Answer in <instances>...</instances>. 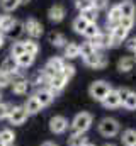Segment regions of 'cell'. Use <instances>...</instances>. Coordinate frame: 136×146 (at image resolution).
<instances>
[{"mask_svg":"<svg viewBox=\"0 0 136 146\" xmlns=\"http://www.w3.org/2000/svg\"><path fill=\"white\" fill-rule=\"evenodd\" d=\"M123 145L124 146H135L136 145V131L135 129H126L123 133Z\"/></svg>","mask_w":136,"mask_h":146,"instance_id":"obj_24","label":"cell"},{"mask_svg":"<svg viewBox=\"0 0 136 146\" xmlns=\"http://www.w3.org/2000/svg\"><path fill=\"white\" fill-rule=\"evenodd\" d=\"M43 146H56L55 143H51V141H46V143H43Z\"/></svg>","mask_w":136,"mask_h":146,"instance_id":"obj_45","label":"cell"},{"mask_svg":"<svg viewBox=\"0 0 136 146\" xmlns=\"http://www.w3.org/2000/svg\"><path fill=\"white\" fill-rule=\"evenodd\" d=\"M0 146H5V145H3V143H2V141H0Z\"/></svg>","mask_w":136,"mask_h":146,"instance_id":"obj_49","label":"cell"},{"mask_svg":"<svg viewBox=\"0 0 136 146\" xmlns=\"http://www.w3.org/2000/svg\"><path fill=\"white\" fill-rule=\"evenodd\" d=\"M101 34V29L97 27V24H89L87 26V29H85V33H83V36L87 37L89 41L90 39H94V37H97Z\"/></svg>","mask_w":136,"mask_h":146,"instance_id":"obj_32","label":"cell"},{"mask_svg":"<svg viewBox=\"0 0 136 146\" xmlns=\"http://www.w3.org/2000/svg\"><path fill=\"white\" fill-rule=\"evenodd\" d=\"M2 17H3V15H0V22H2Z\"/></svg>","mask_w":136,"mask_h":146,"instance_id":"obj_50","label":"cell"},{"mask_svg":"<svg viewBox=\"0 0 136 146\" xmlns=\"http://www.w3.org/2000/svg\"><path fill=\"white\" fill-rule=\"evenodd\" d=\"M21 5V0H0V7L5 12H14Z\"/></svg>","mask_w":136,"mask_h":146,"instance_id":"obj_29","label":"cell"},{"mask_svg":"<svg viewBox=\"0 0 136 146\" xmlns=\"http://www.w3.org/2000/svg\"><path fill=\"white\" fill-rule=\"evenodd\" d=\"M119 26H123L124 29H128V31H129V29L135 26V19H133V17H123V19H121V22H119Z\"/></svg>","mask_w":136,"mask_h":146,"instance_id":"obj_40","label":"cell"},{"mask_svg":"<svg viewBox=\"0 0 136 146\" xmlns=\"http://www.w3.org/2000/svg\"><path fill=\"white\" fill-rule=\"evenodd\" d=\"M111 90H112V88H111V85H109L107 82H104V80H97V82H94V83L90 85L89 94H90V97H92L94 100L102 102V100L107 97V94H109Z\"/></svg>","mask_w":136,"mask_h":146,"instance_id":"obj_2","label":"cell"},{"mask_svg":"<svg viewBox=\"0 0 136 146\" xmlns=\"http://www.w3.org/2000/svg\"><path fill=\"white\" fill-rule=\"evenodd\" d=\"M123 106L128 110H136V92H129V95L126 97V100L123 102Z\"/></svg>","mask_w":136,"mask_h":146,"instance_id":"obj_34","label":"cell"},{"mask_svg":"<svg viewBox=\"0 0 136 146\" xmlns=\"http://www.w3.org/2000/svg\"><path fill=\"white\" fill-rule=\"evenodd\" d=\"M97 49L94 48V44L90 42V41H87V42H82V46H80V56H83V58H87V56H90V54H94Z\"/></svg>","mask_w":136,"mask_h":146,"instance_id":"obj_30","label":"cell"},{"mask_svg":"<svg viewBox=\"0 0 136 146\" xmlns=\"http://www.w3.org/2000/svg\"><path fill=\"white\" fill-rule=\"evenodd\" d=\"M133 53H135V60H136V49H135V51H133Z\"/></svg>","mask_w":136,"mask_h":146,"instance_id":"obj_47","label":"cell"},{"mask_svg":"<svg viewBox=\"0 0 136 146\" xmlns=\"http://www.w3.org/2000/svg\"><path fill=\"white\" fill-rule=\"evenodd\" d=\"M80 17H83L89 24H95L97 22V17H99V10H95L94 7L92 9H87V10L80 12Z\"/></svg>","mask_w":136,"mask_h":146,"instance_id":"obj_23","label":"cell"},{"mask_svg":"<svg viewBox=\"0 0 136 146\" xmlns=\"http://www.w3.org/2000/svg\"><path fill=\"white\" fill-rule=\"evenodd\" d=\"M67 127H68V121L63 115H55V117H51V121H49V129H51V133H55V134H63V133L67 131Z\"/></svg>","mask_w":136,"mask_h":146,"instance_id":"obj_8","label":"cell"},{"mask_svg":"<svg viewBox=\"0 0 136 146\" xmlns=\"http://www.w3.org/2000/svg\"><path fill=\"white\" fill-rule=\"evenodd\" d=\"M27 2H29V0H21V3H27Z\"/></svg>","mask_w":136,"mask_h":146,"instance_id":"obj_46","label":"cell"},{"mask_svg":"<svg viewBox=\"0 0 136 146\" xmlns=\"http://www.w3.org/2000/svg\"><path fill=\"white\" fill-rule=\"evenodd\" d=\"M65 56L68 60H73V58H78L80 56V44L77 42H68L65 46Z\"/></svg>","mask_w":136,"mask_h":146,"instance_id":"obj_20","label":"cell"},{"mask_svg":"<svg viewBox=\"0 0 136 146\" xmlns=\"http://www.w3.org/2000/svg\"><path fill=\"white\" fill-rule=\"evenodd\" d=\"M135 58H131V56H126V58H121L119 60V63H117V70L121 73H128L133 70V66H135Z\"/></svg>","mask_w":136,"mask_h":146,"instance_id":"obj_17","label":"cell"},{"mask_svg":"<svg viewBox=\"0 0 136 146\" xmlns=\"http://www.w3.org/2000/svg\"><path fill=\"white\" fill-rule=\"evenodd\" d=\"M85 146H94V145H85Z\"/></svg>","mask_w":136,"mask_h":146,"instance_id":"obj_51","label":"cell"},{"mask_svg":"<svg viewBox=\"0 0 136 146\" xmlns=\"http://www.w3.org/2000/svg\"><path fill=\"white\" fill-rule=\"evenodd\" d=\"M128 48H129L131 51H135V49H136V36L133 37V39H129V41H128Z\"/></svg>","mask_w":136,"mask_h":146,"instance_id":"obj_43","label":"cell"},{"mask_svg":"<svg viewBox=\"0 0 136 146\" xmlns=\"http://www.w3.org/2000/svg\"><path fill=\"white\" fill-rule=\"evenodd\" d=\"M46 66H48V68H51L53 72L61 73V70H63V66H65V61H63L61 58L55 56V58H51V60H49V61L46 63Z\"/></svg>","mask_w":136,"mask_h":146,"instance_id":"obj_25","label":"cell"},{"mask_svg":"<svg viewBox=\"0 0 136 146\" xmlns=\"http://www.w3.org/2000/svg\"><path fill=\"white\" fill-rule=\"evenodd\" d=\"M48 41H49L53 46H56V48L67 46V39H65V36H63V34H60V33H49Z\"/></svg>","mask_w":136,"mask_h":146,"instance_id":"obj_22","label":"cell"},{"mask_svg":"<svg viewBox=\"0 0 136 146\" xmlns=\"http://www.w3.org/2000/svg\"><path fill=\"white\" fill-rule=\"evenodd\" d=\"M75 7H77L80 12H83V10H87V9H92V7H94V2H92V0H75Z\"/></svg>","mask_w":136,"mask_h":146,"instance_id":"obj_36","label":"cell"},{"mask_svg":"<svg viewBox=\"0 0 136 146\" xmlns=\"http://www.w3.org/2000/svg\"><path fill=\"white\" fill-rule=\"evenodd\" d=\"M123 15H121V10H119V5H112L109 9V14H107V24H111L112 27L114 26H119Z\"/></svg>","mask_w":136,"mask_h":146,"instance_id":"obj_15","label":"cell"},{"mask_svg":"<svg viewBox=\"0 0 136 146\" xmlns=\"http://www.w3.org/2000/svg\"><path fill=\"white\" fill-rule=\"evenodd\" d=\"M24 33H27V36H31L33 39H37L43 34V26L36 19H27L24 22Z\"/></svg>","mask_w":136,"mask_h":146,"instance_id":"obj_6","label":"cell"},{"mask_svg":"<svg viewBox=\"0 0 136 146\" xmlns=\"http://www.w3.org/2000/svg\"><path fill=\"white\" fill-rule=\"evenodd\" d=\"M94 2V9L95 10H102L109 5V0H92Z\"/></svg>","mask_w":136,"mask_h":146,"instance_id":"obj_41","label":"cell"},{"mask_svg":"<svg viewBox=\"0 0 136 146\" xmlns=\"http://www.w3.org/2000/svg\"><path fill=\"white\" fill-rule=\"evenodd\" d=\"M104 146H114V145H109V143H107V145H104Z\"/></svg>","mask_w":136,"mask_h":146,"instance_id":"obj_48","label":"cell"},{"mask_svg":"<svg viewBox=\"0 0 136 146\" xmlns=\"http://www.w3.org/2000/svg\"><path fill=\"white\" fill-rule=\"evenodd\" d=\"M24 53H26L24 41H17V42H14V44H12V49H10V54H12V56L19 58V56H22Z\"/></svg>","mask_w":136,"mask_h":146,"instance_id":"obj_31","label":"cell"},{"mask_svg":"<svg viewBox=\"0 0 136 146\" xmlns=\"http://www.w3.org/2000/svg\"><path fill=\"white\" fill-rule=\"evenodd\" d=\"M0 99H2V95H0Z\"/></svg>","mask_w":136,"mask_h":146,"instance_id":"obj_52","label":"cell"},{"mask_svg":"<svg viewBox=\"0 0 136 146\" xmlns=\"http://www.w3.org/2000/svg\"><path fill=\"white\" fill-rule=\"evenodd\" d=\"M27 115L29 114H27L24 106H15V107H12L10 114H9V122L14 124V126H21L27 121Z\"/></svg>","mask_w":136,"mask_h":146,"instance_id":"obj_4","label":"cell"},{"mask_svg":"<svg viewBox=\"0 0 136 146\" xmlns=\"http://www.w3.org/2000/svg\"><path fill=\"white\" fill-rule=\"evenodd\" d=\"M36 99L39 100V104H41L43 107H46V106H49V104L53 102L55 94H53L49 88H41V90H37V92H36Z\"/></svg>","mask_w":136,"mask_h":146,"instance_id":"obj_12","label":"cell"},{"mask_svg":"<svg viewBox=\"0 0 136 146\" xmlns=\"http://www.w3.org/2000/svg\"><path fill=\"white\" fill-rule=\"evenodd\" d=\"M48 17H49L51 22H61L65 19V9L61 5H53L48 10Z\"/></svg>","mask_w":136,"mask_h":146,"instance_id":"obj_14","label":"cell"},{"mask_svg":"<svg viewBox=\"0 0 136 146\" xmlns=\"http://www.w3.org/2000/svg\"><path fill=\"white\" fill-rule=\"evenodd\" d=\"M129 92H131V90H128V88H119V90H117V94H119V99H121V104L126 100V97L129 95Z\"/></svg>","mask_w":136,"mask_h":146,"instance_id":"obj_42","label":"cell"},{"mask_svg":"<svg viewBox=\"0 0 136 146\" xmlns=\"http://www.w3.org/2000/svg\"><path fill=\"white\" fill-rule=\"evenodd\" d=\"M83 61H85V65H87V66H92V68H95V70L104 68V66L107 65V58H105L102 53H99V51H95L94 54H90V56L83 58Z\"/></svg>","mask_w":136,"mask_h":146,"instance_id":"obj_7","label":"cell"},{"mask_svg":"<svg viewBox=\"0 0 136 146\" xmlns=\"http://www.w3.org/2000/svg\"><path fill=\"white\" fill-rule=\"evenodd\" d=\"M128 29H124L123 26H114L111 27V36H112V46H117L121 44L126 37H128Z\"/></svg>","mask_w":136,"mask_h":146,"instance_id":"obj_9","label":"cell"},{"mask_svg":"<svg viewBox=\"0 0 136 146\" xmlns=\"http://www.w3.org/2000/svg\"><path fill=\"white\" fill-rule=\"evenodd\" d=\"M135 146H136V145H135Z\"/></svg>","mask_w":136,"mask_h":146,"instance_id":"obj_53","label":"cell"},{"mask_svg":"<svg viewBox=\"0 0 136 146\" xmlns=\"http://www.w3.org/2000/svg\"><path fill=\"white\" fill-rule=\"evenodd\" d=\"M87 26H89V22H87L83 17H80V15L73 21V31H75V33H78V34H83V33H85V29H87Z\"/></svg>","mask_w":136,"mask_h":146,"instance_id":"obj_28","label":"cell"},{"mask_svg":"<svg viewBox=\"0 0 136 146\" xmlns=\"http://www.w3.org/2000/svg\"><path fill=\"white\" fill-rule=\"evenodd\" d=\"M85 145H89L85 134H77V133H73L71 138L68 139V146H85Z\"/></svg>","mask_w":136,"mask_h":146,"instance_id":"obj_26","label":"cell"},{"mask_svg":"<svg viewBox=\"0 0 136 146\" xmlns=\"http://www.w3.org/2000/svg\"><path fill=\"white\" fill-rule=\"evenodd\" d=\"M68 83L67 78H63L61 75H56L55 78H51L49 82H48V88L53 92V94H58L60 90H63L65 88V85Z\"/></svg>","mask_w":136,"mask_h":146,"instance_id":"obj_13","label":"cell"},{"mask_svg":"<svg viewBox=\"0 0 136 146\" xmlns=\"http://www.w3.org/2000/svg\"><path fill=\"white\" fill-rule=\"evenodd\" d=\"M102 106H104L105 109H116V107H119V106H121V99H119L117 90H111V92L107 94V97L102 100Z\"/></svg>","mask_w":136,"mask_h":146,"instance_id":"obj_11","label":"cell"},{"mask_svg":"<svg viewBox=\"0 0 136 146\" xmlns=\"http://www.w3.org/2000/svg\"><path fill=\"white\" fill-rule=\"evenodd\" d=\"M12 24H14V19L9 17V15H3L2 17V22H0V33L2 34H7V31L12 27Z\"/></svg>","mask_w":136,"mask_h":146,"instance_id":"obj_35","label":"cell"},{"mask_svg":"<svg viewBox=\"0 0 136 146\" xmlns=\"http://www.w3.org/2000/svg\"><path fill=\"white\" fill-rule=\"evenodd\" d=\"M29 87H31V83L26 78H17L12 82V92L15 95H26L29 92Z\"/></svg>","mask_w":136,"mask_h":146,"instance_id":"obj_10","label":"cell"},{"mask_svg":"<svg viewBox=\"0 0 136 146\" xmlns=\"http://www.w3.org/2000/svg\"><path fill=\"white\" fill-rule=\"evenodd\" d=\"M0 141L5 146H14L15 143V134L12 129H2L0 131Z\"/></svg>","mask_w":136,"mask_h":146,"instance_id":"obj_19","label":"cell"},{"mask_svg":"<svg viewBox=\"0 0 136 146\" xmlns=\"http://www.w3.org/2000/svg\"><path fill=\"white\" fill-rule=\"evenodd\" d=\"M10 110H12V107H10L9 104H2V102H0V121H3V119H9V114H10Z\"/></svg>","mask_w":136,"mask_h":146,"instance_id":"obj_38","label":"cell"},{"mask_svg":"<svg viewBox=\"0 0 136 146\" xmlns=\"http://www.w3.org/2000/svg\"><path fill=\"white\" fill-rule=\"evenodd\" d=\"M24 107H26V110H27V114H37L39 110L43 109V106L39 104V100L36 99V95H33V97L27 99V102L24 104Z\"/></svg>","mask_w":136,"mask_h":146,"instance_id":"obj_18","label":"cell"},{"mask_svg":"<svg viewBox=\"0 0 136 146\" xmlns=\"http://www.w3.org/2000/svg\"><path fill=\"white\" fill-rule=\"evenodd\" d=\"M0 72L7 73V75H10V76H15L17 73H19V63H17V58L15 56H7L3 61H2V65H0Z\"/></svg>","mask_w":136,"mask_h":146,"instance_id":"obj_5","label":"cell"},{"mask_svg":"<svg viewBox=\"0 0 136 146\" xmlns=\"http://www.w3.org/2000/svg\"><path fill=\"white\" fill-rule=\"evenodd\" d=\"M3 42H5V34H2V33H0V48L3 46Z\"/></svg>","mask_w":136,"mask_h":146,"instance_id":"obj_44","label":"cell"},{"mask_svg":"<svg viewBox=\"0 0 136 146\" xmlns=\"http://www.w3.org/2000/svg\"><path fill=\"white\" fill-rule=\"evenodd\" d=\"M24 33V24L22 22H19V21H14V24H12V27L7 31V34L5 36L9 37H14V39H17V37L21 36Z\"/></svg>","mask_w":136,"mask_h":146,"instance_id":"obj_21","label":"cell"},{"mask_svg":"<svg viewBox=\"0 0 136 146\" xmlns=\"http://www.w3.org/2000/svg\"><path fill=\"white\" fill-rule=\"evenodd\" d=\"M34 58L33 54H29V53H24L22 56H19L17 58V63H19V68H29L31 65L34 63Z\"/></svg>","mask_w":136,"mask_h":146,"instance_id":"obj_27","label":"cell"},{"mask_svg":"<svg viewBox=\"0 0 136 146\" xmlns=\"http://www.w3.org/2000/svg\"><path fill=\"white\" fill-rule=\"evenodd\" d=\"M63 78H67V80H70L73 75H75V66L73 65H67L65 63V66H63V70H61V73H60Z\"/></svg>","mask_w":136,"mask_h":146,"instance_id":"obj_37","label":"cell"},{"mask_svg":"<svg viewBox=\"0 0 136 146\" xmlns=\"http://www.w3.org/2000/svg\"><path fill=\"white\" fill-rule=\"evenodd\" d=\"M119 10H121V15H123V17H133V19H135L136 7L131 0H123V2L119 3Z\"/></svg>","mask_w":136,"mask_h":146,"instance_id":"obj_16","label":"cell"},{"mask_svg":"<svg viewBox=\"0 0 136 146\" xmlns=\"http://www.w3.org/2000/svg\"><path fill=\"white\" fill-rule=\"evenodd\" d=\"M92 126V115L89 112H80L71 121V131L77 134H85Z\"/></svg>","mask_w":136,"mask_h":146,"instance_id":"obj_1","label":"cell"},{"mask_svg":"<svg viewBox=\"0 0 136 146\" xmlns=\"http://www.w3.org/2000/svg\"><path fill=\"white\" fill-rule=\"evenodd\" d=\"M10 83H12V76L7 75V73H3V72H0V88L9 87Z\"/></svg>","mask_w":136,"mask_h":146,"instance_id":"obj_39","label":"cell"},{"mask_svg":"<svg viewBox=\"0 0 136 146\" xmlns=\"http://www.w3.org/2000/svg\"><path fill=\"white\" fill-rule=\"evenodd\" d=\"M99 133L105 138H112L119 133V122L116 119H111V117H105L99 122Z\"/></svg>","mask_w":136,"mask_h":146,"instance_id":"obj_3","label":"cell"},{"mask_svg":"<svg viewBox=\"0 0 136 146\" xmlns=\"http://www.w3.org/2000/svg\"><path fill=\"white\" fill-rule=\"evenodd\" d=\"M24 48H26V53L36 56L39 53V44L34 41V39H29V41H24Z\"/></svg>","mask_w":136,"mask_h":146,"instance_id":"obj_33","label":"cell"}]
</instances>
